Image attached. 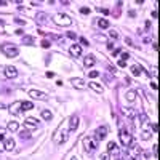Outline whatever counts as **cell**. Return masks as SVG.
Instances as JSON below:
<instances>
[{
	"mask_svg": "<svg viewBox=\"0 0 160 160\" xmlns=\"http://www.w3.org/2000/svg\"><path fill=\"white\" fill-rule=\"evenodd\" d=\"M2 53L7 55L8 58H16V56L19 55V48L11 45V43H8V45H2Z\"/></svg>",
	"mask_w": 160,
	"mask_h": 160,
	"instance_id": "5b68a950",
	"label": "cell"
},
{
	"mask_svg": "<svg viewBox=\"0 0 160 160\" xmlns=\"http://www.w3.org/2000/svg\"><path fill=\"white\" fill-rule=\"evenodd\" d=\"M128 58H130L128 53H122V58H120V59H122V61H125V59H128Z\"/></svg>",
	"mask_w": 160,
	"mask_h": 160,
	"instance_id": "836d02e7",
	"label": "cell"
},
{
	"mask_svg": "<svg viewBox=\"0 0 160 160\" xmlns=\"http://www.w3.org/2000/svg\"><path fill=\"white\" fill-rule=\"evenodd\" d=\"M5 135H7V130H5V128H0V139H5V138H3Z\"/></svg>",
	"mask_w": 160,
	"mask_h": 160,
	"instance_id": "4dcf8cb0",
	"label": "cell"
},
{
	"mask_svg": "<svg viewBox=\"0 0 160 160\" xmlns=\"http://www.w3.org/2000/svg\"><path fill=\"white\" fill-rule=\"evenodd\" d=\"M96 21H98V26H99L101 29H107V27H109V21H107V19H104V18H101V19H96Z\"/></svg>",
	"mask_w": 160,
	"mask_h": 160,
	"instance_id": "7402d4cb",
	"label": "cell"
},
{
	"mask_svg": "<svg viewBox=\"0 0 160 160\" xmlns=\"http://www.w3.org/2000/svg\"><path fill=\"white\" fill-rule=\"evenodd\" d=\"M51 117H53V114L48 111V109H43L42 111V118L43 120H51Z\"/></svg>",
	"mask_w": 160,
	"mask_h": 160,
	"instance_id": "603a6c76",
	"label": "cell"
},
{
	"mask_svg": "<svg viewBox=\"0 0 160 160\" xmlns=\"http://www.w3.org/2000/svg\"><path fill=\"white\" fill-rule=\"evenodd\" d=\"M0 109H7V104H2V103H0Z\"/></svg>",
	"mask_w": 160,
	"mask_h": 160,
	"instance_id": "ab89813d",
	"label": "cell"
},
{
	"mask_svg": "<svg viewBox=\"0 0 160 160\" xmlns=\"http://www.w3.org/2000/svg\"><path fill=\"white\" fill-rule=\"evenodd\" d=\"M88 75H90V77H91V79H96V77H98V75H99V72H96V70H91V72H90V74H88Z\"/></svg>",
	"mask_w": 160,
	"mask_h": 160,
	"instance_id": "f1b7e54d",
	"label": "cell"
},
{
	"mask_svg": "<svg viewBox=\"0 0 160 160\" xmlns=\"http://www.w3.org/2000/svg\"><path fill=\"white\" fill-rule=\"evenodd\" d=\"M0 34H5V27H3V26H0Z\"/></svg>",
	"mask_w": 160,
	"mask_h": 160,
	"instance_id": "f35d334b",
	"label": "cell"
},
{
	"mask_svg": "<svg viewBox=\"0 0 160 160\" xmlns=\"http://www.w3.org/2000/svg\"><path fill=\"white\" fill-rule=\"evenodd\" d=\"M21 138H24V139H27V138H29V133H23V135H21Z\"/></svg>",
	"mask_w": 160,
	"mask_h": 160,
	"instance_id": "74e56055",
	"label": "cell"
},
{
	"mask_svg": "<svg viewBox=\"0 0 160 160\" xmlns=\"http://www.w3.org/2000/svg\"><path fill=\"white\" fill-rule=\"evenodd\" d=\"M106 136H107V128H106L104 125L98 126L96 131H94V139H96V141H101V139L106 138Z\"/></svg>",
	"mask_w": 160,
	"mask_h": 160,
	"instance_id": "ba28073f",
	"label": "cell"
},
{
	"mask_svg": "<svg viewBox=\"0 0 160 160\" xmlns=\"http://www.w3.org/2000/svg\"><path fill=\"white\" fill-rule=\"evenodd\" d=\"M35 21H37L38 24H46V23H48V16H46L45 13H37L35 14Z\"/></svg>",
	"mask_w": 160,
	"mask_h": 160,
	"instance_id": "e0dca14e",
	"label": "cell"
},
{
	"mask_svg": "<svg viewBox=\"0 0 160 160\" xmlns=\"http://www.w3.org/2000/svg\"><path fill=\"white\" fill-rule=\"evenodd\" d=\"M94 64H96V59H94L93 55H87L83 58V66L85 67H91V66H94Z\"/></svg>",
	"mask_w": 160,
	"mask_h": 160,
	"instance_id": "9a60e30c",
	"label": "cell"
},
{
	"mask_svg": "<svg viewBox=\"0 0 160 160\" xmlns=\"http://www.w3.org/2000/svg\"><path fill=\"white\" fill-rule=\"evenodd\" d=\"M118 138H120V141H122V144L125 147H130L133 143V135L130 130H125L123 126H120V131H118Z\"/></svg>",
	"mask_w": 160,
	"mask_h": 160,
	"instance_id": "7a4b0ae2",
	"label": "cell"
},
{
	"mask_svg": "<svg viewBox=\"0 0 160 160\" xmlns=\"http://www.w3.org/2000/svg\"><path fill=\"white\" fill-rule=\"evenodd\" d=\"M107 152H109V154H118L117 144H115V143H109V144H107Z\"/></svg>",
	"mask_w": 160,
	"mask_h": 160,
	"instance_id": "44dd1931",
	"label": "cell"
},
{
	"mask_svg": "<svg viewBox=\"0 0 160 160\" xmlns=\"http://www.w3.org/2000/svg\"><path fill=\"white\" fill-rule=\"evenodd\" d=\"M82 146H83L85 152L91 154L94 149H96V139H94V138H91V136H87V138H83V139H82Z\"/></svg>",
	"mask_w": 160,
	"mask_h": 160,
	"instance_id": "277c9868",
	"label": "cell"
},
{
	"mask_svg": "<svg viewBox=\"0 0 160 160\" xmlns=\"http://www.w3.org/2000/svg\"><path fill=\"white\" fill-rule=\"evenodd\" d=\"M3 146H5V149H7V150H13L14 149V139L10 138V136H5Z\"/></svg>",
	"mask_w": 160,
	"mask_h": 160,
	"instance_id": "5bb4252c",
	"label": "cell"
},
{
	"mask_svg": "<svg viewBox=\"0 0 160 160\" xmlns=\"http://www.w3.org/2000/svg\"><path fill=\"white\" fill-rule=\"evenodd\" d=\"M70 85H72L74 88H77V90H83V88L87 87L85 80H83V79H79V77H74V79H70Z\"/></svg>",
	"mask_w": 160,
	"mask_h": 160,
	"instance_id": "9c48e42d",
	"label": "cell"
},
{
	"mask_svg": "<svg viewBox=\"0 0 160 160\" xmlns=\"http://www.w3.org/2000/svg\"><path fill=\"white\" fill-rule=\"evenodd\" d=\"M80 43H82L83 46H88V40H87V38H83V37H80Z\"/></svg>",
	"mask_w": 160,
	"mask_h": 160,
	"instance_id": "f546056e",
	"label": "cell"
},
{
	"mask_svg": "<svg viewBox=\"0 0 160 160\" xmlns=\"http://www.w3.org/2000/svg\"><path fill=\"white\" fill-rule=\"evenodd\" d=\"M69 51H70L72 56H80L82 55V46H80L79 43H74V45L69 46Z\"/></svg>",
	"mask_w": 160,
	"mask_h": 160,
	"instance_id": "2e32d148",
	"label": "cell"
},
{
	"mask_svg": "<svg viewBox=\"0 0 160 160\" xmlns=\"http://www.w3.org/2000/svg\"><path fill=\"white\" fill-rule=\"evenodd\" d=\"M152 77H157V67H152V72H150Z\"/></svg>",
	"mask_w": 160,
	"mask_h": 160,
	"instance_id": "8d00e7d4",
	"label": "cell"
},
{
	"mask_svg": "<svg viewBox=\"0 0 160 160\" xmlns=\"http://www.w3.org/2000/svg\"><path fill=\"white\" fill-rule=\"evenodd\" d=\"M117 160H118V159H117Z\"/></svg>",
	"mask_w": 160,
	"mask_h": 160,
	"instance_id": "b9f144b4",
	"label": "cell"
},
{
	"mask_svg": "<svg viewBox=\"0 0 160 160\" xmlns=\"http://www.w3.org/2000/svg\"><path fill=\"white\" fill-rule=\"evenodd\" d=\"M109 35H111L112 38H118V32L117 31H111V32H109Z\"/></svg>",
	"mask_w": 160,
	"mask_h": 160,
	"instance_id": "83f0119b",
	"label": "cell"
},
{
	"mask_svg": "<svg viewBox=\"0 0 160 160\" xmlns=\"http://www.w3.org/2000/svg\"><path fill=\"white\" fill-rule=\"evenodd\" d=\"M23 43H26V45H32V43H34V37L24 35V37H23Z\"/></svg>",
	"mask_w": 160,
	"mask_h": 160,
	"instance_id": "484cf974",
	"label": "cell"
},
{
	"mask_svg": "<svg viewBox=\"0 0 160 160\" xmlns=\"http://www.w3.org/2000/svg\"><path fill=\"white\" fill-rule=\"evenodd\" d=\"M42 46L43 48H50V42L48 40H42Z\"/></svg>",
	"mask_w": 160,
	"mask_h": 160,
	"instance_id": "1f68e13d",
	"label": "cell"
},
{
	"mask_svg": "<svg viewBox=\"0 0 160 160\" xmlns=\"http://www.w3.org/2000/svg\"><path fill=\"white\" fill-rule=\"evenodd\" d=\"M67 37H69V38H72V40H75V38H77V35L74 34V32H67Z\"/></svg>",
	"mask_w": 160,
	"mask_h": 160,
	"instance_id": "d6a6232c",
	"label": "cell"
},
{
	"mask_svg": "<svg viewBox=\"0 0 160 160\" xmlns=\"http://www.w3.org/2000/svg\"><path fill=\"white\" fill-rule=\"evenodd\" d=\"M24 126L27 130H35L38 126V120H37V118H34V117H27L24 120Z\"/></svg>",
	"mask_w": 160,
	"mask_h": 160,
	"instance_id": "30bf717a",
	"label": "cell"
},
{
	"mask_svg": "<svg viewBox=\"0 0 160 160\" xmlns=\"http://www.w3.org/2000/svg\"><path fill=\"white\" fill-rule=\"evenodd\" d=\"M70 160H77V159H75V157H72V159H70Z\"/></svg>",
	"mask_w": 160,
	"mask_h": 160,
	"instance_id": "60d3db41",
	"label": "cell"
},
{
	"mask_svg": "<svg viewBox=\"0 0 160 160\" xmlns=\"http://www.w3.org/2000/svg\"><path fill=\"white\" fill-rule=\"evenodd\" d=\"M139 154H141V147H139V146L130 147V149L126 150V159H128V160H138Z\"/></svg>",
	"mask_w": 160,
	"mask_h": 160,
	"instance_id": "8992f818",
	"label": "cell"
},
{
	"mask_svg": "<svg viewBox=\"0 0 160 160\" xmlns=\"http://www.w3.org/2000/svg\"><path fill=\"white\" fill-rule=\"evenodd\" d=\"M8 130H10V131H18V130H19V123L18 122H14V120H11V122H8Z\"/></svg>",
	"mask_w": 160,
	"mask_h": 160,
	"instance_id": "d6986e66",
	"label": "cell"
},
{
	"mask_svg": "<svg viewBox=\"0 0 160 160\" xmlns=\"http://www.w3.org/2000/svg\"><path fill=\"white\" fill-rule=\"evenodd\" d=\"M10 114H13V115H16V114H19V112H23L21 111V103L19 101H14L13 104H10Z\"/></svg>",
	"mask_w": 160,
	"mask_h": 160,
	"instance_id": "4fadbf2b",
	"label": "cell"
},
{
	"mask_svg": "<svg viewBox=\"0 0 160 160\" xmlns=\"http://www.w3.org/2000/svg\"><path fill=\"white\" fill-rule=\"evenodd\" d=\"M31 109H34V104H32L31 101L21 103V111H23V112H24V111H31Z\"/></svg>",
	"mask_w": 160,
	"mask_h": 160,
	"instance_id": "ffe728a7",
	"label": "cell"
},
{
	"mask_svg": "<svg viewBox=\"0 0 160 160\" xmlns=\"http://www.w3.org/2000/svg\"><path fill=\"white\" fill-rule=\"evenodd\" d=\"M135 98H136V93H135L133 90H130L128 93H126V101L133 103V101H135Z\"/></svg>",
	"mask_w": 160,
	"mask_h": 160,
	"instance_id": "d4e9b609",
	"label": "cell"
},
{
	"mask_svg": "<svg viewBox=\"0 0 160 160\" xmlns=\"http://www.w3.org/2000/svg\"><path fill=\"white\" fill-rule=\"evenodd\" d=\"M79 115H72L70 117V120H69V131H75L77 130V126H79Z\"/></svg>",
	"mask_w": 160,
	"mask_h": 160,
	"instance_id": "7c38bea8",
	"label": "cell"
},
{
	"mask_svg": "<svg viewBox=\"0 0 160 160\" xmlns=\"http://www.w3.org/2000/svg\"><path fill=\"white\" fill-rule=\"evenodd\" d=\"M118 66H120V67H125L126 63H125V61H122V59H118Z\"/></svg>",
	"mask_w": 160,
	"mask_h": 160,
	"instance_id": "d590c367",
	"label": "cell"
},
{
	"mask_svg": "<svg viewBox=\"0 0 160 160\" xmlns=\"http://www.w3.org/2000/svg\"><path fill=\"white\" fill-rule=\"evenodd\" d=\"M98 10L101 11V13H104V14H109V10H107V8H98Z\"/></svg>",
	"mask_w": 160,
	"mask_h": 160,
	"instance_id": "e575fe53",
	"label": "cell"
},
{
	"mask_svg": "<svg viewBox=\"0 0 160 160\" xmlns=\"http://www.w3.org/2000/svg\"><path fill=\"white\" fill-rule=\"evenodd\" d=\"M80 13H82V14H88V13H90V8H88V7H82V8H80Z\"/></svg>",
	"mask_w": 160,
	"mask_h": 160,
	"instance_id": "4316f807",
	"label": "cell"
},
{
	"mask_svg": "<svg viewBox=\"0 0 160 160\" xmlns=\"http://www.w3.org/2000/svg\"><path fill=\"white\" fill-rule=\"evenodd\" d=\"M3 75L7 77V79H16L18 77V69L14 66H7L3 69Z\"/></svg>",
	"mask_w": 160,
	"mask_h": 160,
	"instance_id": "52a82bcc",
	"label": "cell"
},
{
	"mask_svg": "<svg viewBox=\"0 0 160 160\" xmlns=\"http://www.w3.org/2000/svg\"><path fill=\"white\" fill-rule=\"evenodd\" d=\"M53 21H55L58 26H61V27H67V26L72 24V18H70L69 14L58 13V14H55V16H53Z\"/></svg>",
	"mask_w": 160,
	"mask_h": 160,
	"instance_id": "3957f363",
	"label": "cell"
},
{
	"mask_svg": "<svg viewBox=\"0 0 160 160\" xmlns=\"http://www.w3.org/2000/svg\"><path fill=\"white\" fill-rule=\"evenodd\" d=\"M69 138V126H59L55 131V136H53V141L56 144H64Z\"/></svg>",
	"mask_w": 160,
	"mask_h": 160,
	"instance_id": "6da1fadb",
	"label": "cell"
},
{
	"mask_svg": "<svg viewBox=\"0 0 160 160\" xmlns=\"http://www.w3.org/2000/svg\"><path fill=\"white\" fill-rule=\"evenodd\" d=\"M130 69H131V74H133L135 77H138L139 74H141V69H139V66H138V64H133V66L130 67Z\"/></svg>",
	"mask_w": 160,
	"mask_h": 160,
	"instance_id": "cb8c5ba5",
	"label": "cell"
},
{
	"mask_svg": "<svg viewBox=\"0 0 160 160\" xmlns=\"http://www.w3.org/2000/svg\"><path fill=\"white\" fill-rule=\"evenodd\" d=\"M88 87H90L93 91H96V93H103V91H104V88H103L99 83H96V82H90V83H88Z\"/></svg>",
	"mask_w": 160,
	"mask_h": 160,
	"instance_id": "ac0fdd59",
	"label": "cell"
},
{
	"mask_svg": "<svg viewBox=\"0 0 160 160\" xmlns=\"http://www.w3.org/2000/svg\"><path fill=\"white\" fill-rule=\"evenodd\" d=\"M29 96L35 98V99H46V93L38 91V90H29Z\"/></svg>",
	"mask_w": 160,
	"mask_h": 160,
	"instance_id": "8fae6325",
	"label": "cell"
}]
</instances>
